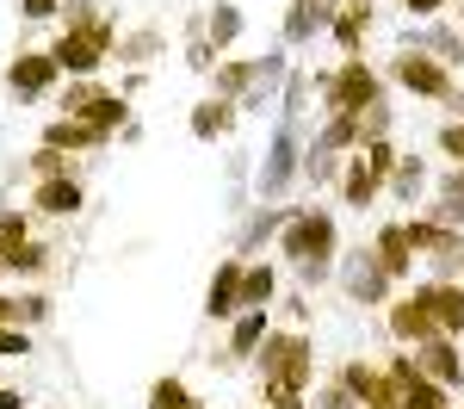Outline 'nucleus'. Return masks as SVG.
<instances>
[{"label":"nucleus","instance_id":"obj_19","mask_svg":"<svg viewBox=\"0 0 464 409\" xmlns=\"http://www.w3.org/2000/svg\"><path fill=\"white\" fill-rule=\"evenodd\" d=\"M32 205H37V211H50V218H74V211H81V180H74V174H56V180H37Z\"/></svg>","mask_w":464,"mask_h":409},{"label":"nucleus","instance_id":"obj_1","mask_svg":"<svg viewBox=\"0 0 464 409\" xmlns=\"http://www.w3.org/2000/svg\"><path fill=\"white\" fill-rule=\"evenodd\" d=\"M63 6H69V32L50 44V56H56L63 74L87 81L118 50V25H111V13H100V0H63Z\"/></svg>","mask_w":464,"mask_h":409},{"label":"nucleus","instance_id":"obj_3","mask_svg":"<svg viewBox=\"0 0 464 409\" xmlns=\"http://www.w3.org/2000/svg\"><path fill=\"white\" fill-rule=\"evenodd\" d=\"M334 218L328 211H291L285 229H279V255H291V267L304 273V279H322L328 273V260H334Z\"/></svg>","mask_w":464,"mask_h":409},{"label":"nucleus","instance_id":"obj_41","mask_svg":"<svg viewBox=\"0 0 464 409\" xmlns=\"http://www.w3.org/2000/svg\"><path fill=\"white\" fill-rule=\"evenodd\" d=\"M6 323H13V297H0V329H6Z\"/></svg>","mask_w":464,"mask_h":409},{"label":"nucleus","instance_id":"obj_38","mask_svg":"<svg viewBox=\"0 0 464 409\" xmlns=\"http://www.w3.org/2000/svg\"><path fill=\"white\" fill-rule=\"evenodd\" d=\"M402 6H409V13H421V19H428V13H440V6H446V0H402Z\"/></svg>","mask_w":464,"mask_h":409},{"label":"nucleus","instance_id":"obj_24","mask_svg":"<svg viewBox=\"0 0 464 409\" xmlns=\"http://www.w3.org/2000/svg\"><path fill=\"white\" fill-rule=\"evenodd\" d=\"M279 292V279H273V267H242V310H266Z\"/></svg>","mask_w":464,"mask_h":409},{"label":"nucleus","instance_id":"obj_12","mask_svg":"<svg viewBox=\"0 0 464 409\" xmlns=\"http://www.w3.org/2000/svg\"><path fill=\"white\" fill-rule=\"evenodd\" d=\"M341 279H347V292H353V304H384V297H391V273H384V267H378V255H372V248H359L353 260H347V273H341Z\"/></svg>","mask_w":464,"mask_h":409},{"label":"nucleus","instance_id":"obj_17","mask_svg":"<svg viewBox=\"0 0 464 409\" xmlns=\"http://www.w3.org/2000/svg\"><path fill=\"white\" fill-rule=\"evenodd\" d=\"M111 137L106 131H93L87 118H50L44 124V149H106Z\"/></svg>","mask_w":464,"mask_h":409},{"label":"nucleus","instance_id":"obj_22","mask_svg":"<svg viewBox=\"0 0 464 409\" xmlns=\"http://www.w3.org/2000/svg\"><path fill=\"white\" fill-rule=\"evenodd\" d=\"M229 124H236V100H223V93L205 100V106H192V137H198V143H217Z\"/></svg>","mask_w":464,"mask_h":409},{"label":"nucleus","instance_id":"obj_42","mask_svg":"<svg viewBox=\"0 0 464 409\" xmlns=\"http://www.w3.org/2000/svg\"><path fill=\"white\" fill-rule=\"evenodd\" d=\"M452 112H459V118H464V93H452Z\"/></svg>","mask_w":464,"mask_h":409},{"label":"nucleus","instance_id":"obj_14","mask_svg":"<svg viewBox=\"0 0 464 409\" xmlns=\"http://www.w3.org/2000/svg\"><path fill=\"white\" fill-rule=\"evenodd\" d=\"M372 255H378V267H384L391 279H409V273H415V248H409V229H402V223H384V229H378Z\"/></svg>","mask_w":464,"mask_h":409},{"label":"nucleus","instance_id":"obj_21","mask_svg":"<svg viewBox=\"0 0 464 409\" xmlns=\"http://www.w3.org/2000/svg\"><path fill=\"white\" fill-rule=\"evenodd\" d=\"M273 335V323H266V310H242L236 316V329H229V354L223 360H248V354H260V341Z\"/></svg>","mask_w":464,"mask_h":409},{"label":"nucleus","instance_id":"obj_39","mask_svg":"<svg viewBox=\"0 0 464 409\" xmlns=\"http://www.w3.org/2000/svg\"><path fill=\"white\" fill-rule=\"evenodd\" d=\"M0 409H25V397H19L13 385H0Z\"/></svg>","mask_w":464,"mask_h":409},{"label":"nucleus","instance_id":"obj_4","mask_svg":"<svg viewBox=\"0 0 464 409\" xmlns=\"http://www.w3.org/2000/svg\"><path fill=\"white\" fill-rule=\"evenodd\" d=\"M316 93L328 112H365L384 100V81H378V69L365 56H341V69L316 74Z\"/></svg>","mask_w":464,"mask_h":409},{"label":"nucleus","instance_id":"obj_30","mask_svg":"<svg viewBox=\"0 0 464 409\" xmlns=\"http://www.w3.org/2000/svg\"><path fill=\"white\" fill-rule=\"evenodd\" d=\"M44 267H50V248H37V242H25L19 255L6 260V273H44Z\"/></svg>","mask_w":464,"mask_h":409},{"label":"nucleus","instance_id":"obj_43","mask_svg":"<svg viewBox=\"0 0 464 409\" xmlns=\"http://www.w3.org/2000/svg\"><path fill=\"white\" fill-rule=\"evenodd\" d=\"M322 6H341V0H322Z\"/></svg>","mask_w":464,"mask_h":409},{"label":"nucleus","instance_id":"obj_34","mask_svg":"<svg viewBox=\"0 0 464 409\" xmlns=\"http://www.w3.org/2000/svg\"><path fill=\"white\" fill-rule=\"evenodd\" d=\"M266 409H310V391H260Z\"/></svg>","mask_w":464,"mask_h":409},{"label":"nucleus","instance_id":"obj_18","mask_svg":"<svg viewBox=\"0 0 464 409\" xmlns=\"http://www.w3.org/2000/svg\"><path fill=\"white\" fill-rule=\"evenodd\" d=\"M334 25V6H322V0H291L285 13V44H310L316 32Z\"/></svg>","mask_w":464,"mask_h":409},{"label":"nucleus","instance_id":"obj_7","mask_svg":"<svg viewBox=\"0 0 464 409\" xmlns=\"http://www.w3.org/2000/svg\"><path fill=\"white\" fill-rule=\"evenodd\" d=\"M341 385L359 397V409H402L396 378H391V372H378V366H365V360H347V366H341Z\"/></svg>","mask_w":464,"mask_h":409},{"label":"nucleus","instance_id":"obj_5","mask_svg":"<svg viewBox=\"0 0 464 409\" xmlns=\"http://www.w3.org/2000/svg\"><path fill=\"white\" fill-rule=\"evenodd\" d=\"M63 118H87L93 131H118L124 118H130V100L124 93H106V87H93V81H74L69 100H63Z\"/></svg>","mask_w":464,"mask_h":409},{"label":"nucleus","instance_id":"obj_13","mask_svg":"<svg viewBox=\"0 0 464 409\" xmlns=\"http://www.w3.org/2000/svg\"><path fill=\"white\" fill-rule=\"evenodd\" d=\"M205 316H242V260L236 255L217 267L211 292H205Z\"/></svg>","mask_w":464,"mask_h":409},{"label":"nucleus","instance_id":"obj_29","mask_svg":"<svg viewBox=\"0 0 464 409\" xmlns=\"http://www.w3.org/2000/svg\"><path fill=\"white\" fill-rule=\"evenodd\" d=\"M44 316H50V297H44V292L13 297V323H19V329H32V323H44Z\"/></svg>","mask_w":464,"mask_h":409},{"label":"nucleus","instance_id":"obj_37","mask_svg":"<svg viewBox=\"0 0 464 409\" xmlns=\"http://www.w3.org/2000/svg\"><path fill=\"white\" fill-rule=\"evenodd\" d=\"M56 6H63V0H19V13H25V19H50Z\"/></svg>","mask_w":464,"mask_h":409},{"label":"nucleus","instance_id":"obj_23","mask_svg":"<svg viewBox=\"0 0 464 409\" xmlns=\"http://www.w3.org/2000/svg\"><path fill=\"white\" fill-rule=\"evenodd\" d=\"M205 37H211V50H229V44L242 37V13H236L229 0H217L211 13H205Z\"/></svg>","mask_w":464,"mask_h":409},{"label":"nucleus","instance_id":"obj_8","mask_svg":"<svg viewBox=\"0 0 464 409\" xmlns=\"http://www.w3.org/2000/svg\"><path fill=\"white\" fill-rule=\"evenodd\" d=\"M56 56H50V50H19V56H13V69H6V87H13V93H19V100H44V93H50V87H56Z\"/></svg>","mask_w":464,"mask_h":409},{"label":"nucleus","instance_id":"obj_15","mask_svg":"<svg viewBox=\"0 0 464 409\" xmlns=\"http://www.w3.org/2000/svg\"><path fill=\"white\" fill-rule=\"evenodd\" d=\"M391 335H396V341H415V347H421V341H433L440 329H433L428 304L409 292V297H396V304H391Z\"/></svg>","mask_w":464,"mask_h":409},{"label":"nucleus","instance_id":"obj_36","mask_svg":"<svg viewBox=\"0 0 464 409\" xmlns=\"http://www.w3.org/2000/svg\"><path fill=\"white\" fill-rule=\"evenodd\" d=\"M304 100H310V81H304V74H291V81H285V118H297Z\"/></svg>","mask_w":464,"mask_h":409},{"label":"nucleus","instance_id":"obj_6","mask_svg":"<svg viewBox=\"0 0 464 409\" xmlns=\"http://www.w3.org/2000/svg\"><path fill=\"white\" fill-rule=\"evenodd\" d=\"M391 74L409 87V93H421V100H452V93H459L452 74H446V63L428 56V50H402V56L391 63Z\"/></svg>","mask_w":464,"mask_h":409},{"label":"nucleus","instance_id":"obj_31","mask_svg":"<svg viewBox=\"0 0 464 409\" xmlns=\"http://www.w3.org/2000/svg\"><path fill=\"white\" fill-rule=\"evenodd\" d=\"M32 174H37V180H56V174H69L63 149H44V143H37V155H32Z\"/></svg>","mask_w":464,"mask_h":409},{"label":"nucleus","instance_id":"obj_11","mask_svg":"<svg viewBox=\"0 0 464 409\" xmlns=\"http://www.w3.org/2000/svg\"><path fill=\"white\" fill-rule=\"evenodd\" d=\"M415 297L428 304V316H433V329H440V335H464V286L428 279V286H415Z\"/></svg>","mask_w":464,"mask_h":409},{"label":"nucleus","instance_id":"obj_32","mask_svg":"<svg viewBox=\"0 0 464 409\" xmlns=\"http://www.w3.org/2000/svg\"><path fill=\"white\" fill-rule=\"evenodd\" d=\"M25 354H32V335L19 329V323H6L0 329V360H25Z\"/></svg>","mask_w":464,"mask_h":409},{"label":"nucleus","instance_id":"obj_28","mask_svg":"<svg viewBox=\"0 0 464 409\" xmlns=\"http://www.w3.org/2000/svg\"><path fill=\"white\" fill-rule=\"evenodd\" d=\"M310 409H359V397L341 385V372H334L328 385H316V404H310Z\"/></svg>","mask_w":464,"mask_h":409},{"label":"nucleus","instance_id":"obj_20","mask_svg":"<svg viewBox=\"0 0 464 409\" xmlns=\"http://www.w3.org/2000/svg\"><path fill=\"white\" fill-rule=\"evenodd\" d=\"M378 186H384V174H378V168H372L365 155H347V174H341V199L365 211V205L378 199Z\"/></svg>","mask_w":464,"mask_h":409},{"label":"nucleus","instance_id":"obj_9","mask_svg":"<svg viewBox=\"0 0 464 409\" xmlns=\"http://www.w3.org/2000/svg\"><path fill=\"white\" fill-rule=\"evenodd\" d=\"M297 174V131H291V118L273 131V149H266V161H260V199H279Z\"/></svg>","mask_w":464,"mask_h":409},{"label":"nucleus","instance_id":"obj_33","mask_svg":"<svg viewBox=\"0 0 464 409\" xmlns=\"http://www.w3.org/2000/svg\"><path fill=\"white\" fill-rule=\"evenodd\" d=\"M433 218H440V223H452V229H459V223H464V192H440V205H433Z\"/></svg>","mask_w":464,"mask_h":409},{"label":"nucleus","instance_id":"obj_2","mask_svg":"<svg viewBox=\"0 0 464 409\" xmlns=\"http://www.w3.org/2000/svg\"><path fill=\"white\" fill-rule=\"evenodd\" d=\"M316 385V354L297 329H273L260 341V391H310Z\"/></svg>","mask_w":464,"mask_h":409},{"label":"nucleus","instance_id":"obj_16","mask_svg":"<svg viewBox=\"0 0 464 409\" xmlns=\"http://www.w3.org/2000/svg\"><path fill=\"white\" fill-rule=\"evenodd\" d=\"M334 44H341V56H359L365 50V32H372V0H347L341 13H334Z\"/></svg>","mask_w":464,"mask_h":409},{"label":"nucleus","instance_id":"obj_27","mask_svg":"<svg viewBox=\"0 0 464 409\" xmlns=\"http://www.w3.org/2000/svg\"><path fill=\"white\" fill-rule=\"evenodd\" d=\"M421 180H428V168H421L415 155H396V174H391L396 199H415V192H421Z\"/></svg>","mask_w":464,"mask_h":409},{"label":"nucleus","instance_id":"obj_40","mask_svg":"<svg viewBox=\"0 0 464 409\" xmlns=\"http://www.w3.org/2000/svg\"><path fill=\"white\" fill-rule=\"evenodd\" d=\"M440 192H464V168H452V174L440 180Z\"/></svg>","mask_w":464,"mask_h":409},{"label":"nucleus","instance_id":"obj_26","mask_svg":"<svg viewBox=\"0 0 464 409\" xmlns=\"http://www.w3.org/2000/svg\"><path fill=\"white\" fill-rule=\"evenodd\" d=\"M25 242H32V236H25V218H19V211H0V267L19 255Z\"/></svg>","mask_w":464,"mask_h":409},{"label":"nucleus","instance_id":"obj_10","mask_svg":"<svg viewBox=\"0 0 464 409\" xmlns=\"http://www.w3.org/2000/svg\"><path fill=\"white\" fill-rule=\"evenodd\" d=\"M415 366L428 372L433 385H446V391H459V385H464V354H459V341H452V335L421 341V347H415Z\"/></svg>","mask_w":464,"mask_h":409},{"label":"nucleus","instance_id":"obj_35","mask_svg":"<svg viewBox=\"0 0 464 409\" xmlns=\"http://www.w3.org/2000/svg\"><path fill=\"white\" fill-rule=\"evenodd\" d=\"M440 149H446V155H452V161L464 168V118H452V124L440 131Z\"/></svg>","mask_w":464,"mask_h":409},{"label":"nucleus","instance_id":"obj_25","mask_svg":"<svg viewBox=\"0 0 464 409\" xmlns=\"http://www.w3.org/2000/svg\"><path fill=\"white\" fill-rule=\"evenodd\" d=\"M149 409H205V404H198L179 378H155V385H149Z\"/></svg>","mask_w":464,"mask_h":409}]
</instances>
